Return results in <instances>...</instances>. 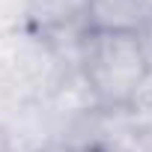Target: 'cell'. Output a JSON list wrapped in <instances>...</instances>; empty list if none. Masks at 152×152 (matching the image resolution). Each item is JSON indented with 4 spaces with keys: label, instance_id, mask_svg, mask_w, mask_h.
<instances>
[{
    "label": "cell",
    "instance_id": "cell-1",
    "mask_svg": "<svg viewBox=\"0 0 152 152\" xmlns=\"http://www.w3.org/2000/svg\"><path fill=\"white\" fill-rule=\"evenodd\" d=\"M69 69L33 27L0 33V87L12 102H42Z\"/></svg>",
    "mask_w": 152,
    "mask_h": 152
},
{
    "label": "cell",
    "instance_id": "cell-2",
    "mask_svg": "<svg viewBox=\"0 0 152 152\" xmlns=\"http://www.w3.org/2000/svg\"><path fill=\"white\" fill-rule=\"evenodd\" d=\"M81 72L102 107H125L146 63L134 33H90L81 57Z\"/></svg>",
    "mask_w": 152,
    "mask_h": 152
},
{
    "label": "cell",
    "instance_id": "cell-3",
    "mask_svg": "<svg viewBox=\"0 0 152 152\" xmlns=\"http://www.w3.org/2000/svg\"><path fill=\"white\" fill-rule=\"evenodd\" d=\"M54 143L60 131L45 102H21L0 116V152H42Z\"/></svg>",
    "mask_w": 152,
    "mask_h": 152
},
{
    "label": "cell",
    "instance_id": "cell-4",
    "mask_svg": "<svg viewBox=\"0 0 152 152\" xmlns=\"http://www.w3.org/2000/svg\"><path fill=\"white\" fill-rule=\"evenodd\" d=\"M149 18L143 0H90L87 24L96 33H137Z\"/></svg>",
    "mask_w": 152,
    "mask_h": 152
},
{
    "label": "cell",
    "instance_id": "cell-5",
    "mask_svg": "<svg viewBox=\"0 0 152 152\" xmlns=\"http://www.w3.org/2000/svg\"><path fill=\"white\" fill-rule=\"evenodd\" d=\"M90 0H27V27L54 30L66 24H87Z\"/></svg>",
    "mask_w": 152,
    "mask_h": 152
},
{
    "label": "cell",
    "instance_id": "cell-6",
    "mask_svg": "<svg viewBox=\"0 0 152 152\" xmlns=\"http://www.w3.org/2000/svg\"><path fill=\"white\" fill-rule=\"evenodd\" d=\"M125 107H128L134 116H140L143 122L152 125V72H146L143 78L137 81L134 93H131L128 102H125Z\"/></svg>",
    "mask_w": 152,
    "mask_h": 152
},
{
    "label": "cell",
    "instance_id": "cell-7",
    "mask_svg": "<svg viewBox=\"0 0 152 152\" xmlns=\"http://www.w3.org/2000/svg\"><path fill=\"white\" fill-rule=\"evenodd\" d=\"M134 36H137V45H140V54H143L146 72H152V15L140 24V30H137Z\"/></svg>",
    "mask_w": 152,
    "mask_h": 152
},
{
    "label": "cell",
    "instance_id": "cell-8",
    "mask_svg": "<svg viewBox=\"0 0 152 152\" xmlns=\"http://www.w3.org/2000/svg\"><path fill=\"white\" fill-rule=\"evenodd\" d=\"M42 152H72V149L63 146V143H54V146H48V149H42Z\"/></svg>",
    "mask_w": 152,
    "mask_h": 152
},
{
    "label": "cell",
    "instance_id": "cell-9",
    "mask_svg": "<svg viewBox=\"0 0 152 152\" xmlns=\"http://www.w3.org/2000/svg\"><path fill=\"white\" fill-rule=\"evenodd\" d=\"M72 152H104V149H72Z\"/></svg>",
    "mask_w": 152,
    "mask_h": 152
}]
</instances>
